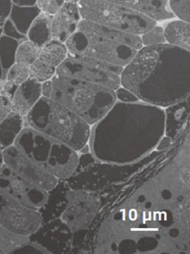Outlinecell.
<instances>
[{"label": "cell", "mask_w": 190, "mask_h": 254, "mask_svg": "<svg viewBox=\"0 0 190 254\" xmlns=\"http://www.w3.org/2000/svg\"><path fill=\"white\" fill-rule=\"evenodd\" d=\"M24 127V118L11 112L0 123V150L14 145Z\"/></svg>", "instance_id": "cell-17"}, {"label": "cell", "mask_w": 190, "mask_h": 254, "mask_svg": "<svg viewBox=\"0 0 190 254\" xmlns=\"http://www.w3.org/2000/svg\"><path fill=\"white\" fill-rule=\"evenodd\" d=\"M117 100H120L123 103H137L139 102L138 98L132 94L130 90H128L125 87H120L119 89L115 91Z\"/></svg>", "instance_id": "cell-31"}, {"label": "cell", "mask_w": 190, "mask_h": 254, "mask_svg": "<svg viewBox=\"0 0 190 254\" xmlns=\"http://www.w3.org/2000/svg\"><path fill=\"white\" fill-rule=\"evenodd\" d=\"M64 0H37V6L41 10V13L54 17L63 7Z\"/></svg>", "instance_id": "cell-28"}, {"label": "cell", "mask_w": 190, "mask_h": 254, "mask_svg": "<svg viewBox=\"0 0 190 254\" xmlns=\"http://www.w3.org/2000/svg\"><path fill=\"white\" fill-rule=\"evenodd\" d=\"M41 50V48L28 39L22 41L17 47L16 64H24L30 67L39 59Z\"/></svg>", "instance_id": "cell-24"}, {"label": "cell", "mask_w": 190, "mask_h": 254, "mask_svg": "<svg viewBox=\"0 0 190 254\" xmlns=\"http://www.w3.org/2000/svg\"><path fill=\"white\" fill-rule=\"evenodd\" d=\"M12 3L19 7H32L37 5V0H13Z\"/></svg>", "instance_id": "cell-34"}, {"label": "cell", "mask_w": 190, "mask_h": 254, "mask_svg": "<svg viewBox=\"0 0 190 254\" xmlns=\"http://www.w3.org/2000/svg\"><path fill=\"white\" fill-rule=\"evenodd\" d=\"M3 36H6V37H10V38H13L15 40L22 41L25 40L27 39V37L25 36H23L22 34L18 32V30H17V28L15 27L13 23L10 20V19H7L3 26Z\"/></svg>", "instance_id": "cell-29"}, {"label": "cell", "mask_w": 190, "mask_h": 254, "mask_svg": "<svg viewBox=\"0 0 190 254\" xmlns=\"http://www.w3.org/2000/svg\"><path fill=\"white\" fill-rule=\"evenodd\" d=\"M190 54L164 44L141 48L120 75L121 87L143 103L169 107L190 96Z\"/></svg>", "instance_id": "cell-2"}, {"label": "cell", "mask_w": 190, "mask_h": 254, "mask_svg": "<svg viewBox=\"0 0 190 254\" xmlns=\"http://www.w3.org/2000/svg\"><path fill=\"white\" fill-rule=\"evenodd\" d=\"M190 111V101L189 98L179 103L167 107L165 114V122H164V131L167 136L173 140L174 137L177 135L178 130L185 123L189 116Z\"/></svg>", "instance_id": "cell-16"}, {"label": "cell", "mask_w": 190, "mask_h": 254, "mask_svg": "<svg viewBox=\"0 0 190 254\" xmlns=\"http://www.w3.org/2000/svg\"><path fill=\"white\" fill-rule=\"evenodd\" d=\"M123 68L91 58L68 55L66 60L57 67L56 74L116 91L121 87L120 75Z\"/></svg>", "instance_id": "cell-8"}, {"label": "cell", "mask_w": 190, "mask_h": 254, "mask_svg": "<svg viewBox=\"0 0 190 254\" xmlns=\"http://www.w3.org/2000/svg\"><path fill=\"white\" fill-rule=\"evenodd\" d=\"M53 92V86L52 81L48 80L46 82L42 83V96L44 98H51V94Z\"/></svg>", "instance_id": "cell-33"}, {"label": "cell", "mask_w": 190, "mask_h": 254, "mask_svg": "<svg viewBox=\"0 0 190 254\" xmlns=\"http://www.w3.org/2000/svg\"><path fill=\"white\" fill-rule=\"evenodd\" d=\"M0 224L14 234L30 237L42 227L43 215L0 190Z\"/></svg>", "instance_id": "cell-10"}, {"label": "cell", "mask_w": 190, "mask_h": 254, "mask_svg": "<svg viewBox=\"0 0 190 254\" xmlns=\"http://www.w3.org/2000/svg\"><path fill=\"white\" fill-rule=\"evenodd\" d=\"M14 145L59 181L72 178L78 169V151L30 127H24Z\"/></svg>", "instance_id": "cell-6"}, {"label": "cell", "mask_w": 190, "mask_h": 254, "mask_svg": "<svg viewBox=\"0 0 190 254\" xmlns=\"http://www.w3.org/2000/svg\"><path fill=\"white\" fill-rule=\"evenodd\" d=\"M56 74L57 68L44 64L39 59L30 66V79L41 84L52 80Z\"/></svg>", "instance_id": "cell-25"}, {"label": "cell", "mask_w": 190, "mask_h": 254, "mask_svg": "<svg viewBox=\"0 0 190 254\" xmlns=\"http://www.w3.org/2000/svg\"><path fill=\"white\" fill-rule=\"evenodd\" d=\"M24 127L54 137L79 153L88 144L90 137L89 125L49 98H41L24 118Z\"/></svg>", "instance_id": "cell-5"}, {"label": "cell", "mask_w": 190, "mask_h": 254, "mask_svg": "<svg viewBox=\"0 0 190 254\" xmlns=\"http://www.w3.org/2000/svg\"><path fill=\"white\" fill-rule=\"evenodd\" d=\"M3 151L0 150V169L3 166Z\"/></svg>", "instance_id": "cell-36"}, {"label": "cell", "mask_w": 190, "mask_h": 254, "mask_svg": "<svg viewBox=\"0 0 190 254\" xmlns=\"http://www.w3.org/2000/svg\"><path fill=\"white\" fill-rule=\"evenodd\" d=\"M81 20L78 1H65L51 22L52 39L65 44L76 31Z\"/></svg>", "instance_id": "cell-13"}, {"label": "cell", "mask_w": 190, "mask_h": 254, "mask_svg": "<svg viewBox=\"0 0 190 254\" xmlns=\"http://www.w3.org/2000/svg\"><path fill=\"white\" fill-rule=\"evenodd\" d=\"M65 44L70 56L87 57L121 67H126L143 48L138 36L82 19Z\"/></svg>", "instance_id": "cell-3"}, {"label": "cell", "mask_w": 190, "mask_h": 254, "mask_svg": "<svg viewBox=\"0 0 190 254\" xmlns=\"http://www.w3.org/2000/svg\"><path fill=\"white\" fill-rule=\"evenodd\" d=\"M19 44V41L6 36L0 37V62L4 74L13 64H16V53Z\"/></svg>", "instance_id": "cell-23"}, {"label": "cell", "mask_w": 190, "mask_h": 254, "mask_svg": "<svg viewBox=\"0 0 190 254\" xmlns=\"http://www.w3.org/2000/svg\"><path fill=\"white\" fill-rule=\"evenodd\" d=\"M3 164L21 178L48 192L57 188L60 181L38 166L15 145L3 151Z\"/></svg>", "instance_id": "cell-12"}, {"label": "cell", "mask_w": 190, "mask_h": 254, "mask_svg": "<svg viewBox=\"0 0 190 254\" xmlns=\"http://www.w3.org/2000/svg\"><path fill=\"white\" fill-rule=\"evenodd\" d=\"M78 7L82 20L134 36L140 37L157 25L148 17L111 0H80Z\"/></svg>", "instance_id": "cell-7"}, {"label": "cell", "mask_w": 190, "mask_h": 254, "mask_svg": "<svg viewBox=\"0 0 190 254\" xmlns=\"http://www.w3.org/2000/svg\"><path fill=\"white\" fill-rule=\"evenodd\" d=\"M12 112L11 99L7 94L0 93V123Z\"/></svg>", "instance_id": "cell-30"}, {"label": "cell", "mask_w": 190, "mask_h": 254, "mask_svg": "<svg viewBox=\"0 0 190 254\" xmlns=\"http://www.w3.org/2000/svg\"><path fill=\"white\" fill-rule=\"evenodd\" d=\"M0 93H1V88H0Z\"/></svg>", "instance_id": "cell-38"}, {"label": "cell", "mask_w": 190, "mask_h": 254, "mask_svg": "<svg viewBox=\"0 0 190 254\" xmlns=\"http://www.w3.org/2000/svg\"><path fill=\"white\" fill-rule=\"evenodd\" d=\"M165 114L148 104L117 103L91 127L89 149L95 160L128 164L157 147L164 133Z\"/></svg>", "instance_id": "cell-1"}, {"label": "cell", "mask_w": 190, "mask_h": 254, "mask_svg": "<svg viewBox=\"0 0 190 254\" xmlns=\"http://www.w3.org/2000/svg\"><path fill=\"white\" fill-rule=\"evenodd\" d=\"M42 97V84L28 79L17 87L11 97L12 112L25 118Z\"/></svg>", "instance_id": "cell-15"}, {"label": "cell", "mask_w": 190, "mask_h": 254, "mask_svg": "<svg viewBox=\"0 0 190 254\" xmlns=\"http://www.w3.org/2000/svg\"><path fill=\"white\" fill-rule=\"evenodd\" d=\"M53 101L66 107L90 127L101 121L117 102L115 91L71 77L52 78Z\"/></svg>", "instance_id": "cell-4"}, {"label": "cell", "mask_w": 190, "mask_h": 254, "mask_svg": "<svg viewBox=\"0 0 190 254\" xmlns=\"http://www.w3.org/2000/svg\"><path fill=\"white\" fill-rule=\"evenodd\" d=\"M141 43L143 47L156 46L166 44L164 37V28L161 26H154L149 31L140 36Z\"/></svg>", "instance_id": "cell-26"}, {"label": "cell", "mask_w": 190, "mask_h": 254, "mask_svg": "<svg viewBox=\"0 0 190 254\" xmlns=\"http://www.w3.org/2000/svg\"><path fill=\"white\" fill-rule=\"evenodd\" d=\"M4 79L5 82L1 92L11 99L17 87L30 79V67L24 64H13L4 74Z\"/></svg>", "instance_id": "cell-21"}, {"label": "cell", "mask_w": 190, "mask_h": 254, "mask_svg": "<svg viewBox=\"0 0 190 254\" xmlns=\"http://www.w3.org/2000/svg\"><path fill=\"white\" fill-rule=\"evenodd\" d=\"M166 44L190 51V24L184 21H171L164 29Z\"/></svg>", "instance_id": "cell-18"}, {"label": "cell", "mask_w": 190, "mask_h": 254, "mask_svg": "<svg viewBox=\"0 0 190 254\" xmlns=\"http://www.w3.org/2000/svg\"><path fill=\"white\" fill-rule=\"evenodd\" d=\"M68 55L69 54L66 44L52 39L42 48L39 60L51 67L57 68L66 60Z\"/></svg>", "instance_id": "cell-22"}, {"label": "cell", "mask_w": 190, "mask_h": 254, "mask_svg": "<svg viewBox=\"0 0 190 254\" xmlns=\"http://www.w3.org/2000/svg\"><path fill=\"white\" fill-rule=\"evenodd\" d=\"M171 142H172L171 138H170V137H168V136L162 137L160 141H159V143L157 144V150H158V151H163V150H165L166 148L170 146V144H171Z\"/></svg>", "instance_id": "cell-35"}, {"label": "cell", "mask_w": 190, "mask_h": 254, "mask_svg": "<svg viewBox=\"0 0 190 254\" xmlns=\"http://www.w3.org/2000/svg\"><path fill=\"white\" fill-rule=\"evenodd\" d=\"M64 199L66 206L61 214V222L73 233L89 228L100 209V196L93 191L71 188L65 191Z\"/></svg>", "instance_id": "cell-9"}, {"label": "cell", "mask_w": 190, "mask_h": 254, "mask_svg": "<svg viewBox=\"0 0 190 254\" xmlns=\"http://www.w3.org/2000/svg\"><path fill=\"white\" fill-rule=\"evenodd\" d=\"M0 190L35 210L43 208L50 196V192L21 178L4 164L0 169Z\"/></svg>", "instance_id": "cell-11"}, {"label": "cell", "mask_w": 190, "mask_h": 254, "mask_svg": "<svg viewBox=\"0 0 190 254\" xmlns=\"http://www.w3.org/2000/svg\"><path fill=\"white\" fill-rule=\"evenodd\" d=\"M51 16H48L44 13H41L35 19L30 30L27 33V39L32 42L38 47L45 46L48 43L52 40V32H51Z\"/></svg>", "instance_id": "cell-19"}, {"label": "cell", "mask_w": 190, "mask_h": 254, "mask_svg": "<svg viewBox=\"0 0 190 254\" xmlns=\"http://www.w3.org/2000/svg\"><path fill=\"white\" fill-rule=\"evenodd\" d=\"M113 2L134 10L156 23L170 20L175 17L169 7L168 1L165 0H114Z\"/></svg>", "instance_id": "cell-14"}, {"label": "cell", "mask_w": 190, "mask_h": 254, "mask_svg": "<svg viewBox=\"0 0 190 254\" xmlns=\"http://www.w3.org/2000/svg\"><path fill=\"white\" fill-rule=\"evenodd\" d=\"M2 75H3V68H2L1 62H0V80H1V79H2Z\"/></svg>", "instance_id": "cell-37"}, {"label": "cell", "mask_w": 190, "mask_h": 254, "mask_svg": "<svg viewBox=\"0 0 190 254\" xmlns=\"http://www.w3.org/2000/svg\"><path fill=\"white\" fill-rule=\"evenodd\" d=\"M12 1H0V24H4V22L10 17L12 9Z\"/></svg>", "instance_id": "cell-32"}, {"label": "cell", "mask_w": 190, "mask_h": 254, "mask_svg": "<svg viewBox=\"0 0 190 254\" xmlns=\"http://www.w3.org/2000/svg\"><path fill=\"white\" fill-rule=\"evenodd\" d=\"M40 14L41 10L37 5L32 7H19L13 4L10 20L13 23L18 32L26 37L31 24Z\"/></svg>", "instance_id": "cell-20"}, {"label": "cell", "mask_w": 190, "mask_h": 254, "mask_svg": "<svg viewBox=\"0 0 190 254\" xmlns=\"http://www.w3.org/2000/svg\"><path fill=\"white\" fill-rule=\"evenodd\" d=\"M169 3L171 12L174 16H177L179 20L190 23V1L189 0H170Z\"/></svg>", "instance_id": "cell-27"}]
</instances>
